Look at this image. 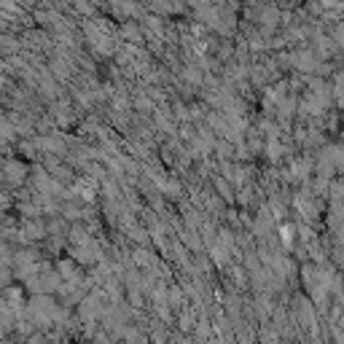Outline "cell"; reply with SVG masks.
Listing matches in <instances>:
<instances>
[{
    "mask_svg": "<svg viewBox=\"0 0 344 344\" xmlns=\"http://www.w3.org/2000/svg\"><path fill=\"white\" fill-rule=\"evenodd\" d=\"M296 315H299L301 325H312V309H309L307 299H301V304H296Z\"/></svg>",
    "mask_w": 344,
    "mask_h": 344,
    "instance_id": "6da1fadb",
    "label": "cell"
}]
</instances>
